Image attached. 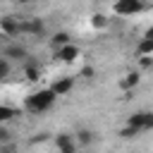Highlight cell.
<instances>
[{
	"label": "cell",
	"mask_w": 153,
	"mask_h": 153,
	"mask_svg": "<svg viewBox=\"0 0 153 153\" xmlns=\"http://www.w3.org/2000/svg\"><path fill=\"white\" fill-rule=\"evenodd\" d=\"M91 24L98 26V29H103V26H108V17H105V14H93V17H91Z\"/></svg>",
	"instance_id": "9a60e30c"
},
{
	"label": "cell",
	"mask_w": 153,
	"mask_h": 153,
	"mask_svg": "<svg viewBox=\"0 0 153 153\" xmlns=\"http://www.w3.org/2000/svg\"><path fill=\"white\" fill-rule=\"evenodd\" d=\"M24 74H26V79H29V81H36V79L41 76V69H38V67H31V65H29V67L24 69Z\"/></svg>",
	"instance_id": "e0dca14e"
},
{
	"label": "cell",
	"mask_w": 153,
	"mask_h": 153,
	"mask_svg": "<svg viewBox=\"0 0 153 153\" xmlns=\"http://www.w3.org/2000/svg\"><path fill=\"white\" fill-rule=\"evenodd\" d=\"M72 86H74V79H69V76H65V79H57L50 88L57 93V96H65V93H69L72 91Z\"/></svg>",
	"instance_id": "52a82bcc"
},
{
	"label": "cell",
	"mask_w": 153,
	"mask_h": 153,
	"mask_svg": "<svg viewBox=\"0 0 153 153\" xmlns=\"http://www.w3.org/2000/svg\"><path fill=\"white\" fill-rule=\"evenodd\" d=\"M2 55H5V57H10V60H22V57H26V50H24L22 45L12 43V45H7V48L2 50Z\"/></svg>",
	"instance_id": "ba28073f"
},
{
	"label": "cell",
	"mask_w": 153,
	"mask_h": 153,
	"mask_svg": "<svg viewBox=\"0 0 153 153\" xmlns=\"http://www.w3.org/2000/svg\"><path fill=\"white\" fill-rule=\"evenodd\" d=\"M55 146H57V151H62V153H74V151H76V141H72L69 134H60V136L55 139Z\"/></svg>",
	"instance_id": "8992f818"
},
{
	"label": "cell",
	"mask_w": 153,
	"mask_h": 153,
	"mask_svg": "<svg viewBox=\"0 0 153 153\" xmlns=\"http://www.w3.org/2000/svg\"><path fill=\"white\" fill-rule=\"evenodd\" d=\"M7 74H10V57H0V76L2 79H7Z\"/></svg>",
	"instance_id": "2e32d148"
},
{
	"label": "cell",
	"mask_w": 153,
	"mask_h": 153,
	"mask_svg": "<svg viewBox=\"0 0 153 153\" xmlns=\"http://www.w3.org/2000/svg\"><path fill=\"white\" fill-rule=\"evenodd\" d=\"M81 76H84V79H91V76H93V69H91V67H84V69H81Z\"/></svg>",
	"instance_id": "44dd1931"
},
{
	"label": "cell",
	"mask_w": 153,
	"mask_h": 153,
	"mask_svg": "<svg viewBox=\"0 0 153 153\" xmlns=\"http://www.w3.org/2000/svg\"><path fill=\"white\" fill-rule=\"evenodd\" d=\"M76 57H79V48L72 45V43L55 48V60H60V62H72V60H76Z\"/></svg>",
	"instance_id": "277c9868"
},
{
	"label": "cell",
	"mask_w": 153,
	"mask_h": 153,
	"mask_svg": "<svg viewBox=\"0 0 153 153\" xmlns=\"http://www.w3.org/2000/svg\"><path fill=\"white\" fill-rule=\"evenodd\" d=\"M0 29H2L5 36H19V33H22V19H17V17H5V19H0Z\"/></svg>",
	"instance_id": "3957f363"
},
{
	"label": "cell",
	"mask_w": 153,
	"mask_h": 153,
	"mask_svg": "<svg viewBox=\"0 0 153 153\" xmlns=\"http://www.w3.org/2000/svg\"><path fill=\"white\" fill-rule=\"evenodd\" d=\"M22 33L41 36V33H43V22H41V19H22Z\"/></svg>",
	"instance_id": "5b68a950"
},
{
	"label": "cell",
	"mask_w": 153,
	"mask_h": 153,
	"mask_svg": "<svg viewBox=\"0 0 153 153\" xmlns=\"http://www.w3.org/2000/svg\"><path fill=\"white\" fill-rule=\"evenodd\" d=\"M141 65H143V67H151V65H153L151 55H141Z\"/></svg>",
	"instance_id": "ffe728a7"
},
{
	"label": "cell",
	"mask_w": 153,
	"mask_h": 153,
	"mask_svg": "<svg viewBox=\"0 0 153 153\" xmlns=\"http://www.w3.org/2000/svg\"><path fill=\"white\" fill-rule=\"evenodd\" d=\"M7 141H10V131H7V129H0V146L7 143Z\"/></svg>",
	"instance_id": "d6986e66"
},
{
	"label": "cell",
	"mask_w": 153,
	"mask_h": 153,
	"mask_svg": "<svg viewBox=\"0 0 153 153\" xmlns=\"http://www.w3.org/2000/svg\"><path fill=\"white\" fill-rule=\"evenodd\" d=\"M67 43H72L67 31H57V33L53 36V48H60V45H67Z\"/></svg>",
	"instance_id": "7c38bea8"
},
{
	"label": "cell",
	"mask_w": 153,
	"mask_h": 153,
	"mask_svg": "<svg viewBox=\"0 0 153 153\" xmlns=\"http://www.w3.org/2000/svg\"><path fill=\"white\" fill-rule=\"evenodd\" d=\"M19 2H22V5H26V2H31V0H19Z\"/></svg>",
	"instance_id": "cb8c5ba5"
},
{
	"label": "cell",
	"mask_w": 153,
	"mask_h": 153,
	"mask_svg": "<svg viewBox=\"0 0 153 153\" xmlns=\"http://www.w3.org/2000/svg\"><path fill=\"white\" fill-rule=\"evenodd\" d=\"M143 10V0H117L115 2V12L127 17V14H136Z\"/></svg>",
	"instance_id": "7a4b0ae2"
},
{
	"label": "cell",
	"mask_w": 153,
	"mask_h": 153,
	"mask_svg": "<svg viewBox=\"0 0 153 153\" xmlns=\"http://www.w3.org/2000/svg\"><path fill=\"white\" fill-rule=\"evenodd\" d=\"M146 129H153V112L146 115Z\"/></svg>",
	"instance_id": "7402d4cb"
},
{
	"label": "cell",
	"mask_w": 153,
	"mask_h": 153,
	"mask_svg": "<svg viewBox=\"0 0 153 153\" xmlns=\"http://www.w3.org/2000/svg\"><path fill=\"white\" fill-rule=\"evenodd\" d=\"M136 53L139 55H153V38H141L139 41V45H136Z\"/></svg>",
	"instance_id": "30bf717a"
},
{
	"label": "cell",
	"mask_w": 153,
	"mask_h": 153,
	"mask_svg": "<svg viewBox=\"0 0 153 153\" xmlns=\"http://www.w3.org/2000/svg\"><path fill=\"white\" fill-rule=\"evenodd\" d=\"M12 115H14V110H12V108H7V105H0V120H2V122H7Z\"/></svg>",
	"instance_id": "ac0fdd59"
},
{
	"label": "cell",
	"mask_w": 153,
	"mask_h": 153,
	"mask_svg": "<svg viewBox=\"0 0 153 153\" xmlns=\"http://www.w3.org/2000/svg\"><path fill=\"white\" fill-rule=\"evenodd\" d=\"M55 98H57V93H55L53 88L36 91V93H31V96L26 98V110H29V112H33V115L45 112V110H50V108H53Z\"/></svg>",
	"instance_id": "6da1fadb"
},
{
	"label": "cell",
	"mask_w": 153,
	"mask_h": 153,
	"mask_svg": "<svg viewBox=\"0 0 153 153\" xmlns=\"http://www.w3.org/2000/svg\"><path fill=\"white\" fill-rule=\"evenodd\" d=\"M76 143H79V146H91V143H93V131L79 129V131H76Z\"/></svg>",
	"instance_id": "8fae6325"
},
{
	"label": "cell",
	"mask_w": 153,
	"mask_h": 153,
	"mask_svg": "<svg viewBox=\"0 0 153 153\" xmlns=\"http://www.w3.org/2000/svg\"><path fill=\"white\" fill-rule=\"evenodd\" d=\"M146 38H153V26H151V29L146 31Z\"/></svg>",
	"instance_id": "603a6c76"
},
{
	"label": "cell",
	"mask_w": 153,
	"mask_h": 153,
	"mask_svg": "<svg viewBox=\"0 0 153 153\" xmlns=\"http://www.w3.org/2000/svg\"><path fill=\"white\" fill-rule=\"evenodd\" d=\"M139 131H141V129H136L134 124H127V127H124V129L120 131V136H122V139H134V136H136Z\"/></svg>",
	"instance_id": "5bb4252c"
},
{
	"label": "cell",
	"mask_w": 153,
	"mask_h": 153,
	"mask_svg": "<svg viewBox=\"0 0 153 153\" xmlns=\"http://www.w3.org/2000/svg\"><path fill=\"white\" fill-rule=\"evenodd\" d=\"M139 79H141V76H139L136 72H129V74L122 79V86H124V88H131V86H136V84H139Z\"/></svg>",
	"instance_id": "4fadbf2b"
},
{
	"label": "cell",
	"mask_w": 153,
	"mask_h": 153,
	"mask_svg": "<svg viewBox=\"0 0 153 153\" xmlns=\"http://www.w3.org/2000/svg\"><path fill=\"white\" fill-rule=\"evenodd\" d=\"M146 110H141V112H134L129 120H127V124H134L136 129H141V131H146Z\"/></svg>",
	"instance_id": "9c48e42d"
}]
</instances>
